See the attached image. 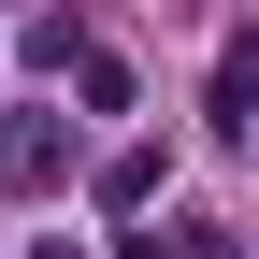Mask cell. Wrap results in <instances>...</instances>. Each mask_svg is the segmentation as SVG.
Returning a JSON list of instances; mask_svg holds the SVG:
<instances>
[{
    "label": "cell",
    "mask_w": 259,
    "mask_h": 259,
    "mask_svg": "<svg viewBox=\"0 0 259 259\" xmlns=\"http://www.w3.org/2000/svg\"><path fill=\"white\" fill-rule=\"evenodd\" d=\"M0 187H15V202H29V187H72V130H58L44 101L0 115Z\"/></svg>",
    "instance_id": "cell-1"
},
{
    "label": "cell",
    "mask_w": 259,
    "mask_h": 259,
    "mask_svg": "<svg viewBox=\"0 0 259 259\" xmlns=\"http://www.w3.org/2000/svg\"><path fill=\"white\" fill-rule=\"evenodd\" d=\"M158 187H173V158H158V144H130V158H115V173H101V202H115V216H144V202H158Z\"/></svg>",
    "instance_id": "cell-2"
},
{
    "label": "cell",
    "mask_w": 259,
    "mask_h": 259,
    "mask_svg": "<svg viewBox=\"0 0 259 259\" xmlns=\"http://www.w3.org/2000/svg\"><path fill=\"white\" fill-rule=\"evenodd\" d=\"M231 101H259V29H245V44H231Z\"/></svg>",
    "instance_id": "cell-3"
},
{
    "label": "cell",
    "mask_w": 259,
    "mask_h": 259,
    "mask_svg": "<svg viewBox=\"0 0 259 259\" xmlns=\"http://www.w3.org/2000/svg\"><path fill=\"white\" fill-rule=\"evenodd\" d=\"M29 259H87V245H58V231H44V245H29Z\"/></svg>",
    "instance_id": "cell-4"
}]
</instances>
